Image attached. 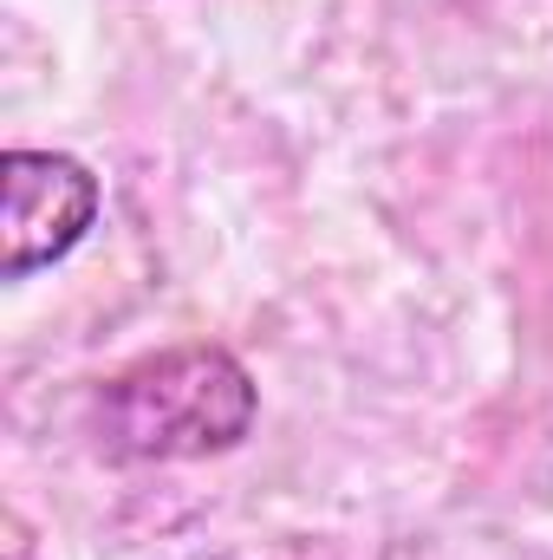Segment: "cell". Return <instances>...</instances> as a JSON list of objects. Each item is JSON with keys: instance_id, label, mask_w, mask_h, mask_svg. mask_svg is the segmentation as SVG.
I'll return each mask as SVG.
<instances>
[{"instance_id": "1", "label": "cell", "mask_w": 553, "mask_h": 560, "mask_svg": "<svg viewBox=\"0 0 553 560\" xmlns=\"http://www.w3.org/2000/svg\"><path fill=\"white\" fill-rule=\"evenodd\" d=\"M261 411L248 365L222 346H169L125 365L92 398V436L111 463H196L235 450Z\"/></svg>"}, {"instance_id": "2", "label": "cell", "mask_w": 553, "mask_h": 560, "mask_svg": "<svg viewBox=\"0 0 553 560\" xmlns=\"http://www.w3.org/2000/svg\"><path fill=\"white\" fill-rule=\"evenodd\" d=\"M0 275L26 280L66 261L98 222V176L66 150H7L0 163Z\"/></svg>"}]
</instances>
